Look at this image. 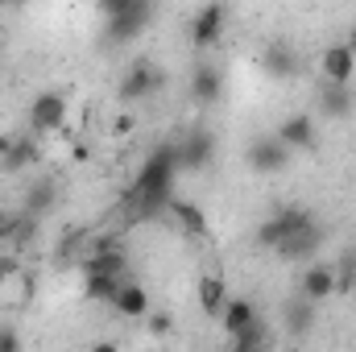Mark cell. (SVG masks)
Masks as SVG:
<instances>
[{"instance_id":"obj_1","label":"cell","mask_w":356,"mask_h":352,"mask_svg":"<svg viewBox=\"0 0 356 352\" xmlns=\"http://www.w3.org/2000/svg\"><path fill=\"white\" fill-rule=\"evenodd\" d=\"M182 175V166H178V141H158L149 154H145V162L137 166V175L129 186H141V191H166V195H175V182Z\"/></svg>"},{"instance_id":"obj_2","label":"cell","mask_w":356,"mask_h":352,"mask_svg":"<svg viewBox=\"0 0 356 352\" xmlns=\"http://www.w3.org/2000/svg\"><path fill=\"white\" fill-rule=\"evenodd\" d=\"M162 88H166V71H162L154 58H133L129 71H124L120 83H116V99L133 108V104H145V99L162 95Z\"/></svg>"},{"instance_id":"obj_3","label":"cell","mask_w":356,"mask_h":352,"mask_svg":"<svg viewBox=\"0 0 356 352\" xmlns=\"http://www.w3.org/2000/svg\"><path fill=\"white\" fill-rule=\"evenodd\" d=\"M154 13H158V0H137V4H129L124 13L104 17V42H108V46H133V42L145 38V29L154 25Z\"/></svg>"},{"instance_id":"obj_4","label":"cell","mask_w":356,"mask_h":352,"mask_svg":"<svg viewBox=\"0 0 356 352\" xmlns=\"http://www.w3.org/2000/svg\"><path fill=\"white\" fill-rule=\"evenodd\" d=\"M175 141H178V166H182V175H203V170H211L220 141H216V133H211L207 125L182 129Z\"/></svg>"},{"instance_id":"obj_5","label":"cell","mask_w":356,"mask_h":352,"mask_svg":"<svg viewBox=\"0 0 356 352\" xmlns=\"http://www.w3.org/2000/svg\"><path fill=\"white\" fill-rule=\"evenodd\" d=\"M311 220H315V211H307V207H298V203H282V207H273L266 220L257 224L253 241H257L261 249H269V253H273V249H277L290 232H298V228H302V224H311Z\"/></svg>"},{"instance_id":"obj_6","label":"cell","mask_w":356,"mask_h":352,"mask_svg":"<svg viewBox=\"0 0 356 352\" xmlns=\"http://www.w3.org/2000/svg\"><path fill=\"white\" fill-rule=\"evenodd\" d=\"M245 162H249V170H257V175H282V170L294 162V150H290L277 133H261V137L249 141Z\"/></svg>"},{"instance_id":"obj_7","label":"cell","mask_w":356,"mask_h":352,"mask_svg":"<svg viewBox=\"0 0 356 352\" xmlns=\"http://www.w3.org/2000/svg\"><path fill=\"white\" fill-rule=\"evenodd\" d=\"M224 29H228V8H224L220 0H207V4L191 17V46H195L199 54H207V50L220 46Z\"/></svg>"},{"instance_id":"obj_8","label":"cell","mask_w":356,"mask_h":352,"mask_svg":"<svg viewBox=\"0 0 356 352\" xmlns=\"http://www.w3.org/2000/svg\"><path fill=\"white\" fill-rule=\"evenodd\" d=\"M25 120H29V133H38V137L58 133L67 125V95L63 91H50V88L38 91L33 104H29V112H25Z\"/></svg>"},{"instance_id":"obj_9","label":"cell","mask_w":356,"mask_h":352,"mask_svg":"<svg viewBox=\"0 0 356 352\" xmlns=\"http://www.w3.org/2000/svg\"><path fill=\"white\" fill-rule=\"evenodd\" d=\"M224 71L211 63V58H199L195 63V71H191V79H186V95H191V104L195 108H216L220 99H224Z\"/></svg>"},{"instance_id":"obj_10","label":"cell","mask_w":356,"mask_h":352,"mask_svg":"<svg viewBox=\"0 0 356 352\" xmlns=\"http://www.w3.org/2000/svg\"><path fill=\"white\" fill-rule=\"evenodd\" d=\"M273 133H277L294 154H315V150H319V120H315L311 112H290V116H282Z\"/></svg>"},{"instance_id":"obj_11","label":"cell","mask_w":356,"mask_h":352,"mask_svg":"<svg viewBox=\"0 0 356 352\" xmlns=\"http://www.w3.org/2000/svg\"><path fill=\"white\" fill-rule=\"evenodd\" d=\"M323 241H327V232H323V224H319V216H315L311 224H302L298 232H290L273 253H277L282 262H302L307 265V262H315V253L323 249Z\"/></svg>"},{"instance_id":"obj_12","label":"cell","mask_w":356,"mask_h":352,"mask_svg":"<svg viewBox=\"0 0 356 352\" xmlns=\"http://www.w3.org/2000/svg\"><path fill=\"white\" fill-rule=\"evenodd\" d=\"M315 319H319V303H311L307 294H298V290H294V298H290V303H286V311H282V332H286L294 344H302V340H311Z\"/></svg>"},{"instance_id":"obj_13","label":"cell","mask_w":356,"mask_h":352,"mask_svg":"<svg viewBox=\"0 0 356 352\" xmlns=\"http://www.w3.org/2000/svg\"><path fill=\"white\" fill-rule=\"evenodd\" d=\"M315 112L327 116V120H348L356 112L353 83H332V79H323V83L315 88Z\"/></svg>"},{"instance_id":"obj_14","label":"cell","mask_w":356,"mask_h":352,"mask_svg":"<svg viewBox=\"0 0 356 352\" xmlns=\"http://www.w3.org/2000/svg\"><path fill=\"white\" fill-rule=\"evenodd\" d=\"M261 71H266L269 79L286 83V79H298L302 58H298V50H294V46H286V42H269L266 50H261Z\"/></svg>"},{"instance_id":"obj_15","label":"cell","mask_w":356,"mask_h":352,"mask_svg":"<svg viewBox=\"0 0 356 352\" xmlns=\"http://www.w3.org/2000/svg\"><path fill=\"white\" fill-rule=\"evenodd\" d=\"M319 75L332 79V83H353L356 75V50L348 42H332L323 54H319Z\"/></svg>"},{"instance_id":"obj_16","label":"cell","mask_w":356,"mask_h":352,"mask_svg":"<svg viewBox=\"0 0 356 352\" xmlns=\"http://www.w3.org/2000/svg\"><path fill=\"white\" fill-rule=\"evenodd\" d=\"M298 294H307L311 303H323L336 294V269L327 262H307L298 273Z\"/></svg>"},{"instance_id":"obj_17","label":"cell","mask_w":356,"mask_h":352,"mask_svg":"<svg viewBox=\"0 0 356 352\" xmlns=\"http://www.w3.org/2000/svg\"><path fill=\"white\" fill-rule=\"evenodd\" d=\"M58 199H63V191H58L54 178H33L25 186V195H21V211H29L33 220H46L58 207Z\"/></svg>"},{"instance_id":"obj_18","label":"cell","mask_w":356,"mask_h":352,"mask_svg":"<svg viewBox=\"0 0 356 352\" xmlns=\"http://www.w3.org/2000/svg\"><path fill=\"white\" fill-rule=\"evenodd\" d=\"M38 162H42V141H38V133H21V137H13V145H8L0 170H4V175H21V170H29V166H38Z\"/></svg>"},{"instance_id":"obj_19","label":"cell","mask_w":356,"mask_h":352,"mask_svg":"<svg viewBox=\"0 0 356 352\" xmlns=\"http://www.w3.org/2000/svg\"><path fill=\"white\" fill-rule=\"evenodd\" d=\"M108 307H112L120 319H145V315L154 311V307H149V290H145L141 282H129V278L120 282V290H116V298H112Z\"/></svg>"},{"instance_id":"obj_20","label":"cell","mask_w":356,"mask_h":352,"mask_svg":"<svg viewBox=\"0 0 356 352\" xmlns=\"http://www.w3.org/2000/svg\"><path fill=\"white\" fill-rule=\"evenodd\" d=\"M195 298H199V311H203L207 319H220V311H224V303H228V282H224L220 273H203L199 286H195Z\"/></svg>"},{"instance_id":"obj_21","label":"cell","mask_w":356,"mask_h":352,"mask_svg":"<svg viewBox=\"0 0 356 352\" xmlns=\"http://www.w3.org/2000/svg\"><path fill=\"white\" fill-rule=\"evenodd\" d=\"M170 220H175L186 237H207V232H211L207 211H203L199 203H191V199H178V195L170 199Z\"/></svg>"},{"instance_id":"obj_22","label":"cell","mask_w":356,"mask_h":352,"mask_svg":"<svg viewBox=\"0 0 356 352\" xmlns=\"http://www.w3.org/2000/svg\"><path fill=\"white\" fill-rule=\"evenodd\" d=\"M83 273H112V278H129V253L120 245H108V249H95L83 257Z\"/></svg>"},{"instance_id":"obj_23","label":"cell","mask_w":356,"mask_h":352,"mask_svg":"<svg viewBox=\"0 0 356 352\" xmlns=\"http://www.w3.org/2000/svg\"><path fill=\"white\" fill-rule=\"evenodd\" d=\"M257 315H261V311H257V303H253L249 294H236V298L228 294V303H224V311H220V328H224L228 336H236V332H241L245 323H253Z\"/></svg>"},{"instance_id":"obj_24","label":"cell","mask_w":356,"mask_h":352,"mask_svg":"<svg viewBox=\"0 0 356 352\" xmlns=\"http://www.w3.org/2000/svg\"><path fill=\"white\" fill-rule=\"evenodd\" d=\"M232 340V349L236 352H257V349H269V340H273V332H269V323L257 315L253 323H245L236 336H228Z\"/></svg>"},{"instance_id":"obj_25","label":"cell","mask_w":356,"mask_h":352,"mask_svg":"<svg viewBox=\"0 0 356 352\" xmlns=\"http://www.w3.org/2000/svg\"><path fill=\"white\" fill-rule=\"evenodd\" d=\"M120 282L124 278H112V273H83V298L88 303H112L116 298V290H120Z\"/></svg>"},{"instance_id":"obj_26","label":"cell","mask_w":356,"mask_h":352,"mask_svg":"<svg viewBox=\"0 0 356 352\" xmlns=\"http://www.w3.org/2000/svg\"><path fill=\"white\" fill-rule=\"evenodd\" d=\"M332 269H336V294H356V245H348L332 262Z\"/></svg>"},{"instance_id":"obj_27","label":"cell","mask_w":356,"mask_h":352,"mask_svg":"<svg viewBox=\"0 0 356 352\" xmlns=\"http://www.w3.org/2000/svg\"><path fill=\"white\" fill-rule=\"evenodd\" d=\"M170 328H175L170 311H149V315H145V332H149V336L162 340V336H170Z\"/></svg>"},{"instance_id":"obj_28","label":"cell","mask_w":356,"mask_h":352,"mask_svg":"<svg viewBox=\"0 0 356 352\" xmlns=\"http://www.w3.org/2000/svg\"><path fill=\"white\" fill-rule=\"evenodd\" d=\"M21 349V332L13 323H0V352H17Z\"/></svg>"},{"instance_id":"obj_29","label":"cell","mask_w":356,"mask_h":352,"mask_svg":"<svg viewBox=\"0 0 356 352\" xmlns=\"http://www.w3.org/2000/svg\"><path fill=\"white\" fill-rule=\"evenodd\" d=\"M133 129H137V116H133V112H120V116L112 120V133H116V137H129Z\"/></svg>"},{"instance_id":"obj_30","label":"cell","mask_w":356,"mask_h":352,"mask_svg":"<svg viewBox=\"0 0 356 352\" xmlns=\"http://www.w3.org/2000/svg\"><path fill=\"white\" fill-rule=\"evenodd\" d=\"M95 4H99V13H104V17H112V13H124V8H129V4H137V0H95Z\"/></svg>"},{"instance_id":"obj_31","label":"cell","mask_w":356,"mask_h":352,"mask_svg":"<svg viewBox=\"0 0 356 352\" xmlns=\"http://www.w3.org/2000/svg\"><path fill=\"white\" fill-rule=\"evenodd\" d=\"M71 158H75V162H88V158H91V145L75 141V145H71Z\"/></svg>"},{"instance_id":"obj_32","label":"cell","mask_w":356,"mask_h":352,"mask_svg":"<svg viewBox=\"0 0 356 352\" xmlns=\"http://www.w3.org/2000/svg\"><path fill=\"white\" fill-rule=\"evenodd\" d=\"M8 145H13V137H8V133H0V162H4V154H8Z\"/></svg>"},{"instance_id":"obj_33","label":"cell","mask_w":356,"mask_h":352,"mask_svg":"<svg viewBox=\"0 0 356 352\" xmlns=\"http://www.w3.org/2000/svg\"><path fill=\"white\" fill-rule=\"evenodd\" d=\"M8 216H13V211H8V207H0V232H4V224H8Z\"/></svg>"},{"instance_id":"obj_34","label":"cell","mask_w":356,"mask_h":352,"mask_svg":"<svg viewBox=\"0 0 356 352\" xmlns=\"http://www.w3.org/2000/svg\"><path fill=\"white\" fill-rule=\"evenodd\" d=\"M8 282H13V278H8V269H4V265H0V290H4V286H8Z\"/></svg>"},{"instance_id":"obj_35","label":"cell","mask_w":356,"mask_h":352,"mask_svg":"<svg viewBox=\"0 0 356 352\" xmlns=\"http://www.w3.org/2000/svg\"><path fill=\"white\" fill-rule=\"evenodd\" d=\"M348 46H353V50H356V29H353V38H348Z\"/></svg>"},{"instance_id":"obj_36","label":"cell","mask_w":356,"mask_h":352,"mask_svg":"<svg viewBox=\"0 0 356 352\" xmlns=\"http://www.w3.org/2000/svg\"><path fill=\"white\" fill-rule=\"evenodd\" d=\"M13 4H21V0H13Z\"/></svg>"}]
</instances>
